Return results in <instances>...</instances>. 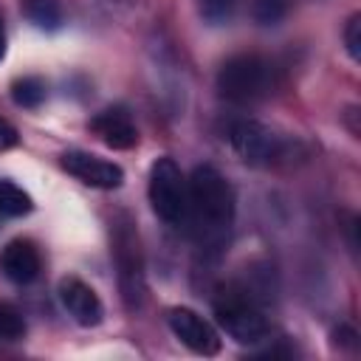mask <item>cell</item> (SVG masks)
<instances>
[{
    "label": "cell",
    "instance_id": "cell-11",
    "mask_svg": "<svg viewBox=\"0 0 361 361\" xmlns=\"http://www.w3.org/2000/svg\"><path fill=\"white\" fill-rule=\"evenodd\" d=\"M90 130L113 149H133L138 144V130L124 107H104L90 118Z\"/></svg>",
    "mask_w": 361,
    "mask_h": 361
},
{
    "label": "cell",
    "instance_id": "cell-3",
    "mask_svg": "<svg viewBox=\"0 0 361 361\" xmlns=\"http://www.w3.org/2000/svg\"><path fill=\"white\" fill-rule=\"evenodd\" d=\"M274 85V65L259 54H234L217 71V90L234 104L262 102L271 96Z\"/></svg>",
    "mask_w": 361,
    "mask_h": 361
},
{
    "label": "cell",
    "instance_id": "cell-2",
    "mask_svg": "<svg viewBox=\"0 0 361 361\" xmlns=\"http://www.w3.org/2000/svg\"><path fill=\"white\" fill-rule=\"evenodd\" d=\"M214 319L226 330L228 338L237 344H259L268 338V319L259 307V302L240 285L226 282L214 296Z\"/></svg>",
    "mask_w": 361,
    "mask_h": 361
},
{
    "label": "cell",
    "instance_id": "cell-18",
    "mask_svg": "<svg viewBox=\"0 0 361 361\" xmlns=\"http://www.w3.org/2000/svg\"><path fill=\"white\" fill-rule=\"evenodd\" d=\"M344 48L350 54V59H361V14H353L344 25Z\"/></svg>",
    "mask_w": 361,
    "mask_h": 361
},
{
    "label": "cell",
    "instance_id": "cell-13",
    "mask_svg": "<svg viewBox=\"0 0 361 361\" xmlns=\"http://www.w3.org/2000/svg\"><path fill=\"white\" fill-rule=\"evenodd\" d=\"M45 93H48V87L39 76H20V79L11 82V99H14L17 107L34 110L45 102Z\"/></svg>",
    "mask_w": 361,
    "mask_h": 361
},
{
    "label": "cell",
    "instance_id": "cell-19",
    "mask_svg": "<svg viewBox=\"0 0 361 361\" xmlns=\"http://www.w3.org/2000/svg\"><path fill=\"white\" fill-rule=\"evenodd\" d=\"M17 141H20L17 127L0 116V152H6V149H11V147H17Z\"/></svg>",
    "mask_w": 361,
    "mask_h": 361
},
{
    "label": "cell",
    "instance_id": "cell-9",
    "mask_svg": "<svg viewBox=\"0 0 361 361\" xmlns=\"http://www.w3.org/2000/svg\"><path fill=\"white\" fill-rule=\"evenodd\" d=\"M59 302L68 310V316L82 324V327H96L104 319V305L99 299V293L82 282L79 276H62L59 279Z\"/></svg>",
    "mask_w": 361,
    "mask_h": 361
},
{
    "label": "cell",
    "instance_id": "cell-7",
    "mask_svg": "<svg viewBox=\"0 0 361 361\" xmlns=\"http://www.w3.org/2000/svg\"><path fill=\"white\" fill-rule=\"evenodd\" d=\"M166 324L175 333V338L183 347H189L192 353H197V355H217L220 353L217 330L203 316H197L192 307H169Z\"/></svg>",
    "mask_w": 361,
    "mask_h": 361
},
{
    "label": "cell",
    "instance_id": "cell-20",
    "mask_svg": "<svg viewBox=\"0 0 361 361\" xmlns=\"http://www.w3.org/2000/svg\"><path fill=\"white\" fill-rule=\"evenodd\" d=\"M333 338H336L338 344L350 347V350H355V347H358V333H355L350 324H338V327L333 330Z\"/></svg>",
    "mask_w": 361,
    "mask_h": 361
},
{
    "label": "cell",
    "instance_id": "cell-14",
    "mask_svg": "<svg viewBox=\"0 0 361 361\" xmlns=\"http://www.w3.org/2000/svg\"><path fill=\"white\" fill-rule=\"evenodd\" d=\"M34 209L31 195L11 180H0V217H23Z\"/></svg>",
    "mask_w": 361,
    "mask_h": 361
},
{
    "label": "cell",
    "instance_id": "cell-8",
    "mask_svg": "<svg viewBox=\"0 0 361 361\" xmlns=\"http://www.w3.org/2000/svg\"><path fill=\"white\" fill-rule=\"evenodd\" d=\"M62 169L93 189H118L124 183V169L118 164L104 161L85 149H68L62 155Z\"/></svg>",
    "mask_w": 361,
    "mask_h": 361
},
{
    "label": "cell",
    "instance_id": "cell-6",
    "mask_svg": "<svg viewBox=\"0 0 361 361\" xmlns=\"http://www.w3.org/2000/svg\"><path fill=\"white\" fill-rule=\"evenodd\" d=\"M226 138H228L231 149L245 164H251V166L271 164L274 158H279V149H282L279 135L268 124L254 121V118H234V121H228Z\"/></svg>",
    "mask_w": 361,
    "mask_h": 361
},
{
    "label": "cell",
    "instance_id": "cell-4",
    "mask_svg": "<svg viewBox=\"0 0 361 361\" xmlns=\"http://www.w3.org/2000/svg\"><path fill=\"white\" fill-rule=\"evenodd\" d=\"M110 237H113V259L118 268V288L127 310H138L147 296V282H144V259H141V243L133 220L127 214H118L110 223Z\"/></svg>",
    "mask_w": 361,
    "mask_h": 361
},
{
    "label": "cell",
    "instance_id": "cell-5",
    "mask_svg": "<svg viewBox=\"0 0 361 361\" xmlns=\"http://www.w3.org/2000/svg\"><path fill=\"white\" fill-rule=\"evenodd\" d=\"M149 203L152 212L169 223L180 226L189 217V186L180 172V166L172 158H158L149 166Z\"/></svg>",
    "mask_w": 361,
    "mask_h": 361
},
{
    "label": "cell",
    "instance_id": "cell-10",
    "mask_svg": "<svg viewBox=\"0 0 361 361\" xmlns=\"http://www.w3.org/2000/svg\"><path fill=\"white\" fill-rule=\"evenodd\" d=\"M39 268H42V259H39V251L31 240L25 237H17L11 243L3 245L0 251V271L8 282L14 285H28L39 276Z\"/></svg>",
    "mask_w": 361,
    "mask_h": 361
},
{
    "label": "cell",
    "instance_id": "cell-16",
    "mask_svg": "<svg viewBox=\"0 0 361 361\" xmlns=\"http://www.w3.org/2000/svg\"><path fill=\"white\" fill-rule=\"evenodd\" d=\"M195 3H197L200 17L209 25H226V23H231V17L237 11V0H195Z\"/></svg>",
    "mask_w": 361,
    "mask_h": 361
},
{
    "label": "cell",
    "instance_id": "cell-21",
    "mask_svg": "<svg viewBox=\"0 0 361 361\" xmlns=\"http://www.w3.org/2000/svg\"><path fill=\"white\" fill-rule=\"evenodd\" d=\"M6 56V31H3V20H0V59Z\"/></svg>",
    "mask_w": 361,
    "mask_h": 361
},
{
    "label": "cell",
    "instance_id": "cell-17",
    "mask_svg": "<svg viewBox=\"0 0 361 361\" xmlns=\"http://www.w3.org/2000/svg\"><path fill=\"white\" fill-rule=\"evenodd\" d=\"M25 336V319L11 302H0V338L20 341Z\"/></svg>",
    "mask_w": 361,
    "mask_h": 361
},
{
    "label": "cell",
    "instance_id": "cell-15",
    "mask_svg": "<svg viewBox=\"0 0 361 361\" xmlns=\"http://www.w3.org/2000/svg\"><path fill=\"white\" fill-rule=\"evenodd\" d=\"M290 11V0H251V17L257 25H279Z\"/></svg>",
    "mask_w": 361,
    "mask_h": 361
},
{
    "label": "cell",
    "instance_id": "cell-1",
    "mask_svg": "<svg viewBox=\"0 0 361 361\" xmlns=\"http://www.w3.org/2000/svg\"><path fill=\"white\" fill-rule=\"evenodd\" d=\"M189 186V214L206 248H220L228 237L234 220V189L212 164L192 169Z\"/></svg>",
    "mask_w": 361,
    "mask_h": 361
},
{
    "label": "cell",
    "instance_id": "cell-12",
    "mask_svg": "<svg viewBox=\"0 0 361 361\" xmlns=\"http://www.w3.org/2000/svg\"><path fill=\"white\" fill-rule=\"evenodd\" d=\"M25 20L42 31H56L62 25V6L59 0H20Z\"/></svg>",
    "mask_w": 361,
    "mask_h": 361
}]
</instances>
